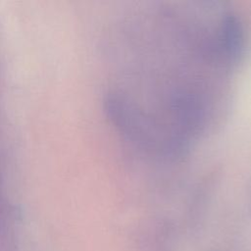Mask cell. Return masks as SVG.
Listing matches in <instances>:
<instances>
[{
  "label": "cell",
  "instance_id": "obj_1",
  "mask_svg": "<svg viewBox=\"0 0 251 251\" xmlns=\"http://www.w3.org/2000/svg\"><path fill=\"white\" fill-rule=\"evenodd\" d=\"M117 31L112 124L147 157H184L226 110L247 48L244 21L218 2H153L126 10Z\"/></svg>",
  "mask_w": 251,
  "mask_h": 251
}]
</instances>
